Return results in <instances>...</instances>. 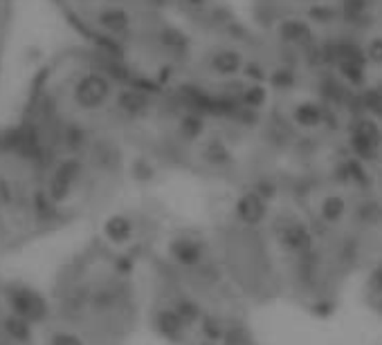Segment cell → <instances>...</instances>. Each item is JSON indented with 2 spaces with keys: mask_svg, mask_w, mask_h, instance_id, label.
<instances>
[{
  "mask_svg": "<svg viewBox=\"0 0 382 345\" xmlns=\"http://www.w3.org/2000/svg\"><path fill=\"white\" fill-rule=\"evenodd\" d=\"M279 36L286 43H293V45H306L311 43L313 38V29L308 25V21H301V19H286L279 25Z\"/></svg>",
  "mask_w": 382,
  "mask_h": 345,
  "instance_id": "cell-16",
  "label": "cell"
},
{
  "mask_svg": "<svg viewBox=\"0 0 382 345\" xmlns=\"http://www.w3.org/2000/svg\"><path fill=\"white\" fill-rule=\"evenodd\" d=\"M223 345H250V332L246 329V325H241V323L227 325V334H225Z\"/></svg>",
  "mask_w": 382,
  "mask_h": 345,
  "instance_id": "cell-30",
  "label": "cell"
},
{
  "mask_svg": "<svg viewBox=\"0 0 382 345\" xmlns=\"http://www.w3.org/2000/svg\"><path fill=\"white\" fill-rule=\"evenodd\" d=\"M198 345H216V343H209V341H203V339H201V343H198Z\"/></svg>",
  "mask_w": 382,
  "mask_h": 345,
  "instance_id": "cell-40",
  "label": "cell"
},
{
  "mask_svg": "<svg viewBox=\"0 0 382 345\" xmlns=\"http://www.w3.org/2000/svg\"><path fill=\"white\" fill-rule=\"evenodd\" d=\"M340 63V74L342 78L353 88H364L366 83V66L356 61H338Z\"/></svg>",
  "mask_w": 382,
  "mask_h": 345,
  "instance_id": "cell-23",
  "label": "cell"
},
{
  "mask_svg": "<svg viewBox=\"0 0 382 345\" xmlns=\"http://www.w3.org/2000/svg\"><path fill=\"white\" fill-rule=\"evenodd\" d=\"M268 81H270L272 88H277V90H290V88L297 86V72L288 66L274 68L268 76Z\"/></svg>",
  "mask_w": 382,
  "mask_h": 345,
  "instance_id": "cell-25",
  "label": "cell"
},
{
  "mask_svg": "<svg viewBox=\"0 0 382 345\" xmlns=\"http://www.w3.org/2000/svg\"><path fill=\"white\" fill-rule=\"evenodd\" d=\"M356 220L360 225L364 227H371V225H378L380 220H382V209L378 207V204L373 200H364L360 207L356 209Z\"/></svg>",
  "mask_w": 382,
  "mask_h": 345,
  "instance_id": "cell-26",
  "label": "cell"
},
{
  "mask_svg": "<svg viewBox=\"0 0 382 345\" xmlns=\"http://www.w3.org/2000/svg\"><path fill=\"white\" fill-rule=\"evenodd\" d=\"M366 61L373 63V66H382V36H373L369 45L364 47Z\"/></svg>",
  "mask_w": 382,
  "mask_h": 345,
  "instance_id": "cell-34",
  "label": "cell"
},
{
  "mask_svg": "<svg viewBox=\"0 0 382 345\" xmlns=\"http://www.w3.org/2000/svg\"><path fill=\"white\" fill-rule=\"evenodd\" d=\"M232 213L238 225L248 229H258L270 217V202L254 193L252 188H248L236 197Z\"/></svg>",
  "mask_w": 382,
  "mask_h": 345,
  "instance_id": "cell-5",
  "label": "cell"
},
{
  "mask_svg": "<svg viewBox=\"0 0 382 345\" xmlns=\"http://www.w3.org/2000/svg\"><path fill=\"white\" fill-rule=\"evenodd\" d=\"M324 119H326V110L317 101H301L293 110V121L297 125H301V128H308V130L322 125Z\"/></svg>",
  "mask_w": 382,
  "mask_h": 345,
  "instance_id": "cell-15",
  "label": "cell"
},
{
  "mask_svg": "<svg viewBox=\"0 0 382 345\" xmlns=\"http://www.w3.org/2000/svg\"><path fill=\"white\" fill-rule=\"evenodd\" d=\"M351 133L382 141V128H380V123H378L376 119H371V117H358L353 123H351Z\"/></svg>",
  "mask_w": 382,
  "mask_h": 345,
  "instance_id": "cell-27",
  "label": "cell"
},
{
  "mask_svg": "<svg viewBox=\"0 0 382 345\" xmlns=\"http://www.w3.org/2000/svg\"><path fill=\"white\" fill-rule=\"evenodd\" d=\"M81 172H84V164L79 160L61 162L48 184V197L52 202H64L72 193V186L81 177Z\"/></svg>",
  "mask_w": 382,
  "mask_h": 345,
  "instance_id": "cell-7",
  "label": "cell"
},
{
  "mask_svg": "<svg viewBox=\"0 0 382 345\" xmlns=\"http://www.w3.org/2000/svg\"><path fill=\"white\" fill-rule=\"evenodd\" d=\"M169 305L178 311V316L185 321L191 329H198V325H201V321L205 319V309L201 305V301H198L196 296L187 294V292H176L171 296Z\"/></svg>",
  "mask_w": 382,
  "mask_h": 345,
  "instance_id": "cell-11",
  "label": "cell"
},
{
  "mask_svg": "<svg viewBox=\"0 0 382 345\" xmlns=\"http://www.w3.org/2000/svg\"><path fill=\"white\" fill-rule=\"evenodd\" d=\"M131 170H133V177L140 182H149L156 177V168H153V164L149 160H144V157H137Z\"/></svg>",
  "mask_w": 382,
  "mask_h": 345,
  "instance_id": "cell-32",
  "label": "cell"
},
{
  "mask_svg": "<svg viewBox=\"0 0 382 345\" xmlns=\"http://www.w3.org/2000/svg\"><path fill=\"white\" fill-rule=\"evenodd\" d=\"M151 327H153V332H156L162 341L174 343V345L187 343L189 334L193 332V329L178 316V311L169 303L158 305L156 309H153V314H151Z\"/></svg>",
  "mask_w": 382,
  "mask_h": 345,
  "instance_id": "cell-4",
  "label": "cell"
},
{
  "mask_svg": "<svg viewBox=\"0 0 382 345\" xmlns=\"http://www.w3.org/2000/svg\"><path fill=\"white\" fill-rule=\"evenodd\" d=\"M101 233L113 247H126L135 238V222L126 213H115V215H109L104 220Z\"/></svg>",
  "mask_w": 382,
  "mask_h": 345,
  "instance_id": "cell-8",
  "label": "cell"
},
{
  "mask_svg": "<svg viewBox=\"0 0 382 345\" xmlns=\"http://www.w3.org/2000/svg\"><path fill=\"white\" fill-rule=\"evenodd\" d=\"M117 105L129 117H142L149 113V97L137 88H124L117 94Z\"/></svg>",
  "mask_w": 382,
  "mask_h": 345,
  "instance_id": "cell-14",
  "label": "cell"
},
{
  "mask_svg": "<svg viewBox=\"0 0 382 345\" xmlns=\"http://www.w3.org/2000/svg\"><path fill=\"white\" fill-rule=\"evenodd\" d=\"M189 5H196V7H201V5H205V0H187Z\"/></svg>",
  "mask_w": 382,
  "mask_h": 345,
  "instance_id": "cell-39",
  "label": "cell"
},
{
  "mask_svg": "<svg viewBox=\"0 0 382 345\" xmlns=\"http://www.w3.org/2000/svg\"><path fill=\"white\" fill-rule=\"evenodd\" d=\"M335 180L344 186H360V188H366L371 184V175L369 170H366V164L358 157H346V160L338 162L333 170Z\"/></svg>",
  "mask_w": 382,
  "mask_h": 345,
  "instance_id": "cell-9",
  "label": "cell"
},
{
  "mask_svg": "<svg viewBox=\"0 0 382 345\" xmlns=\"http://www.w3.org/2000/svg\"><path fill=\"white\" fill-rule=\"evenodd\" d=\"M308 16L317 23H331L335 19V9L326 7V5H315V7L308 9Z\"/></svg>",
  "mask_w": 382,
  "mask_h": 345,
  "instance_id": "cell-36",
  "label": "cell"
},
{
  "mask_svg": "<svg viewBox=\"0 0 382 345\" xmlns=\"http://www.w3.org/2000/svg\"><path fill=\"white\" fill-rule=\"evenodd\" d=\"M227 325L221 316L216 314H205V319L198 325V332H201L203 341H209V343H216V345H223L225 341V334H227Z\"/></svg>",
  "mask_w": 382,
  "mask_h": 345,
  "instance_id": "cell-18",
  "label": "cell"
},
{
  "mask_svg": "<svg viewBox=\"0 0 382 345\" xmlns=\"http://www.w3.org/2000/svg\"><path fill=\"white\" fill-rule=\"evenodd\" d=\"M66 141L70 148H81L84 141H86V133L81 128H76V125H70V128L66 130Z\"/></svg>",
  "mask_w": 382,
  "mask_h": 345,
  "instance_id": "cell-37",
  "label": "cell"
},
{
  "mask_svg": "<svg viewBox=\"0 0 382 345\" xmlns=\"http://www.w3.org/2000/svg\"><path fill=\"white\" fill-rule=\"evenodd\" d=\"M362 105L373 115H382V90L380 88L362 90Z\"/></svg>",
  "mask_w": 382,
  "mask_h": 345,
  "instance_id": "cell-31",
  "label": "cell"
},
{
  "mask_svg": "<svg viewBox=\"0 0 382 345\" xmlns=\"http://www.w3.org/2000/svg\"><path fill=\"white\" fill-rule=\"evenodd\" d=\"M243 74H246L252 83H263L270 76V72H266V68L258 61H248L246 66H243Z\"/></svg>",
  "mask_w": 382,
  "mask_h": 345,
  "instance_id": "cell-33",
  "label": "cell"
},
{
  "mask_svg": "<svg viewBox=\"0 0 382 345\" xmlns=\"http://www.w3.org/2000/svg\"><path fill=\"white\" fill-rule=\"evenodd\" d=\"M7 303H9V309L14 311V316H19L27 323H39L45 319V314H48L45 298L36 289L25 287V285L7 287Z\"/></svg>",
  "mask_w": 382,
  "mask_h": 345,
  "instance_id": "cell-3",
  "label": "cell"
},
{
  "mask_svg": "<svg viewBox=\"0 0 382 345\" xmlns=\"http://www.w3.org/2000/svg\"><path fill=\"white\" fill-rule=\"evenodd\" d=\"M50 345H86V343L81 341V336H76L72 332H56Z\"/></svg>",
  "mask_w": 382,
  "mask_h": 345,
  "instance_id": "cell-38",
  "label": "cell"
},
{
  "mask_svg": "<svg viewBox=\"0 0 382 345\" xmlns=\"http://www.w3.org/2000/svg\"><path fill=\"white\" fill-rule=\"evenodd\" d=\"M348 213H351L348 202L340 193H328L317 204V217L322 220V225L326 227H338L348 217Z\"/></svg>",
  "mask_w": 382,
  "mask_h": 345,
  "instance_id": "cell-10",
  "label": "cell"
},
{
  "mask_svg": "<svg viewBox=\"0 0 382 345\" xmlns=\"http://www.w3.org/2000/svg\"><path fill=\"white\" fill-rule=\"evenodd\" d=\"M238 103L246 108V110H261L266 103H268V88L263 83H250L243 88L241 97H238Z\"/></svg>",
  "mask_w": 382,
  "mask_h": 345,
  "instance_id": "cell-20",
  "label": "cell"
},
{
  "mask_svg": "<svg viewBox=\"0 0 382 345\" xmlns=\"http://www.w3.org/2000/svg\"><path fill=\"white\" fill-rule=\"evenodd\" d=\"M366 287H369V292L376 298H380V301H382V262H378L371 269L369 280H366Z\"/></svg>",
  "mask_w": 382,
  "mask_h": 345,
  "instance_id": "cell-35",
  "label": "cell"
},
{
  "mask_svg": "<svg viewBox=\"0 0 382 345\" xmlns=\"http://www.w3.org/2000/svg\"><path fill=\"white\" fill-rule=\"evenodd\" d=\"M109 97H111V81L99 72H90L81 76L74 88V101L86 110L104 105Z\"/></svg>",
  "mask_w": 382,
  "mask_h": 345,
  "instance_id": "cell-6",
  "label": "cell"
},
{
  "mask_svg": "<svg viewBox=\"0 0 382 345\" xmlns=\"http://www.w3.org/2000/svg\"><path fill=\"white\" fill-rule=\"evenodd\" d=\"M178 133L182 139H187V141H196V139H201L205 135V119L196 113V110H191V113L187 115H182L180 121H178Z\"/></svg>",
  "mask_w": 382,
  "mask_h": 345,
  "instance_id": "cell-19",
  "label": "cell"
},
{
  "mask_svg": "<svg viewBox=\"0 0 382 345\" xmlns=\"http://www.w3.org/2000/svg\"><path fill=\"white\" fill-rule=\"evenodd\" d=\"M5 329H7V334L11 339H16V341H27V336L32 334V327H29V323L19 319V316H14V314L5 319Z\"/></svg>",
  "mask_w": 382,
  "mask_h": 345,
  "instance_id": "cell-29",
  "label": "cell"
},
{
  "mask_svg": "<svg viewBox=\"0 0 382 345\" xmlns=\"http://www.w3.org/2000/svg\"><path fill=\"white\" fill-rule=\"evenodd\" d=\"M166 254L178 269L198 272L209 260V247L203 238L191 233H178L166 242Z\"/></svg>",
  "mask_w": 382,
  "mask_h": 345,
  "instance_id": "cell-2",
  "label": "cell"
},
{
  "mask_svg": "<svg viewBox=\"0 0 382 345\" xmlns=\"http://www.w3.org/2000/svg\"><path fill=\"white\" fill-rule=\"evenodd\" d=\"M308 311L311 316L319 319V321H328L335 316V311H338V301H335L333 296H319V298H313L308 303Z\"/></svg>",
  "mask_w": 382,
  "mask_h": 345,
  "instance_id": "cell-24",
  "label": "cell"
},
{
  "mask_svg": "<svg viewBox=\"0 0 382 345\" xmlns=\"http://www.w3.org/2000/svg\"><path fill=\"white\" fill-rule=\"evenodd\" d=\"M250 188H252L254 193L261 195L263 200H268L270 204L279 197V184L274 182L272 177H256V180L252 182V186H250Z\"/></svg>",
  "mask_w": 382,
  "mask_h": 345,
  "instance_id": "cell-28",
  "label": "cell"
},
{
  "mask_svg": "<svg viewBox=\"0 0 382 345\" xmlns=\"http://www.w3.org/2000/svg\"><path fill=\"white\" fill-rule=\"evenodd\" d=\"M348 146H351V150H353V157H358V160H362L364 164H369V162H376V157L382 148V141L351 133L348 135Z\"/></svg>",
  "mask_w": 382,
  "mask_h": 345,
  "instance_id": "cell-17",
  "label": "cell"
},
{
  "mask_svg": "<svg viewBox=\"0 0 382 345\" xmlns=\"http://www.w3.org/2000/svg\"><path fill=\"white\" fill-rule=\"evenodd\" d=\"M129 23H131L129 14L124 9H119V7H109V9L99 11V25L104 29H109V31H115V34H119V31H126Z\"/></svg>",
  "mask_w": 382,
  "mask_h": 345,
  "instance_id": "cell-22",
  "label": "cell"
},
{
  "mask_svg": "<svg viewBox=\"0 0 382 345\" xmlns=\"http://www.w3.org/2000/svg\"><path fill=\"white\" fill-rule=\"evenodd\" d=\"M272 235L283 254L301 258L315 251V233L306 220L297 215H279L272 225Z\"/></svg>",
  "mask_w": 382,
  "mask_h": 345,
  "instance_id": "cell-1",
  "label": "cell"
},
{
  "mask_svg": "<svg viewBox=\"0 0 382 345\" xmlns=\"http://www.w3.org/2000/svg\"><path fill=\"white\" fill-rule=\"evenodd\" d=\"M201 157H203V162L207 166L218 168V170L234 164V153H232V148H229L221 137L205 139L203 146H201Z\"/></svg>",
  "mask_w": 382,
  "mask_h": 345,
  "instance_id": "cell-12",
  "label": "cell"
},
{
  "mask_svg": "<svg viewBox=\"0 0 382 345\" xmlns=\"http://www.w3.org/2000/svg\"><path fill=\"white\" fill-rule=\"evenodd\" d=\"M243 66H246V61L236 50H218L209 58V70L218 76H236L243 72Z\"/></svg>",
  "mask_w": 382,
  "mask_h": 345,
  "instance_id": "cell-13",
  "label": "cell"
},
{
  "mask_svg": "<svg viewBox=\"0 0 382 345\" xmlns=\"http://www.w3.org/2000/svg\"><path fill=\"white\" fill-rule=\"evenodd\" d=\"M160 43L171 52H182L185 54L189 50V36L176 25H166L160 29Z\"/></svg>",
  "mask_w": 382,
  "mask_h": 345,
  "instance_id": "cell-21",
  "label": "cell"
}]
</instances>
